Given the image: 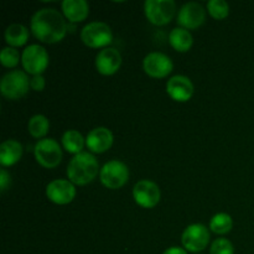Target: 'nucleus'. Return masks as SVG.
<instances>
[{
    "label": "nucleus",
    "mask_w": 254,
    "mask_h": 254,
    "mask_svg": "<svg viewBox=\"0 0 254 254\" xmlns=\"http://www.w3.org/2000/svg\"><path fill=\"white\" fill-rule=\"evenodd\" d=\"M30 29L32 35L45 44L62 41L67 34V24L64 15L54 7H44L32 15Z\"/></svg>",
    "instance_id": "1"
},
{
    "label": "nucleus",
    "mask_w": 254,
    "mask_h": 254,
    "mask_svg": "<svg viewBox=\"0 0 254 254\" xmlns=\"http://www.w3.org/2000/svg\"><path fill=\"white\" fill-rule=\"evenodd\" d=\"M98 173H101L98 160L87 151L74 155L67 166V178L73 185H87L97 178Z\"/></svg>",
    "instance_id": "2"
},
{
    "label": "nucleus",
    "mask_w": 254,
    "mask_h": 254,
    "mask_svg": "<svg viewBox=\"0 0 254 254\" xmlns=\"http://www.w3.org/2000/svg\"><path fill=\"white\" fill-rule=\"evenodd\" d=\"M29 89V77L24 71H19V69L7 72L0 81V92L5 98L11 99V101H16L25 97Z\"/></svg>",
    "instance_id": "3"
},
{
    "label": "nucleus",
    "mask_w": 254,
    "mask_h": 254,
    "mask_svg": "<svg viewBox=\"0 0 254 254\" xmlns=\"http://www.w3.org/2000/svg\"><path fill=\"white\" fill-rule=\"evenodd\" d=\"M81 40L91 49H106L113 41V32L111 26L106 22L92 21L82 29Z\"/></svg>",
    "instance_id": "4"
},
{
    "label": "nucleus",
    "mask_w": 254,
    "mask_h": 254,
    "mask_svg": "<svg viewBox=\"0 0 254 254\" xmlns=\"http://www.w3.org/2000/svg\"><path fill=\"white\" fill-rule=\"evenodd\" d=\"M144 12L150 24L155 26L168 25L176 14V2L174 0H146Z\"/></svg>",
    "instance_id": "5"
},
{
    "label": "nucleus",
    "mask_w": 254,
    "mask_h": 254,
    "mask_svg": "<svg viewBox=\"0 0 254 254\" xmlns=\"http://www.w3.org/2000/svg\"><path fill=\"white\" fill-rule=\"evenodd\" d=\"M35 159L45 169H55L62 160V149L59 141L52 138L39 140L34 149Z\"/></svg>",
    "instance_id": "6"
},
{
    "label": "nucleus",
    "mask_w": 254,
    "mask_h": 254,
    "mask_svg": "<svg viewBox=\"0 0 254 254\" xmlns=\"http://www.w3.org/2000/svg\"><path fill=\"white\" fill-rule=\"evenodd\" d=\"M99 179L107 189L117 190V189L123 188L128 181L129 169L123 161L111 160L102 166Z\"/></svg>",
    "instance_id": "7"
},
{
    "label": "nucleus",
    "mask_w": 254,
    "mask_h": 254,
    "mask_svg": "<svg viewBox=\"0 0 254 254\" xmlns=\"http://www.w3.org/2000/svg\"><path fill=\"white\" fill-rule=\"evenodd\" d=\"M50 62L49 54L46 49L40 45H30L22 51L21 55V64L25 71L32 76L44 73L45 69L47 68Z\"/></svg>",
    "instance_id": "8"
},
{
    "label": "nucleus",
    "mask_w": 254,
    "mask_h": 254,
    "mask_svg": "<svg viewBox=\"0 0 254 254\" xmlns=\"http://www.w3.org/2000/svg\"><path fill=\"white\" fill-rule=\"evenodd\" d=\"M181 243L188 252H202L210 243L208 228L202 223H193L188 226L181 236Z\"/></svg>",
    "instance_id": "9"
},
{
    "label": "nucleus",
    "mask_w": 254,
    "mask_h": 254,
    "mask_svg": "<svg viewBox=\"0 0 254 254\" xmlns=\"http://www.w3.org/2000/svg\"><path fill=\"white\" fill-rule=\"evenodd\" d=\"M144 72L153 78H165L173 72L174 64L168 55L163 52H150L144 57Z\"/></svg>",
    "instance_id": "10"
},
{
    "label": "nucleus",
    "mask_w": 254,
    "mask_h": 254,
    "mask_svg": "<svg viewBox=\"0 0 254 254\" xmlns=\"http://www.w3.org/2000/svg\"><path fill=\"white\" fill-rule=\"evenodd\" d=\"M133 197L136 205L143 208H154L159 203L161 192L154 181L140 180L134 185Z\"/></svg>",
    "instance_id": "11"
},
{
    "label": "nucleus",
    "mask_w": 254,
    "mask_h": 254,
    "mask_svg": "<svg viewBox=\"0 0 254 254\" xmlns=\"http://www.w3.org/2000/svg\"><path fill=\"white\" fill-rule=\"evenodd\" d=\"M206 20V10L201 4L190 1L180 7L178 14V24L186 30H195L200 27Z\"/></svg>",
    "instance_id": "12"
},
{
    "label": "nucleus",
    "mask_w": 254,
    "mask_h": 254,
    "mask_svg": "<svg viewBox=\"0 0 254 254\" xmlns=\"http://www.w3.org/2000/svg\"><path fill=\"white\" fill-rule=\"evenodd\" d=\"M46 196L56 205H67L76 197V188L69 180L57 179L46 186Z\"/></svg>",
    "instance_id": "13"
},
{
    "label": "nucleus",
    "mask_w": 254,
    "mask_h": 254,
    "mask_svg": "<svg viewBox=\"0 0 254 254\" xmlns=\"http://www.w3.org/2000/svg\"><path fill=\"white\" fill-rule=\"evenodd\" d=\"M122 64V55L114 47H106L96 56V68L103 76H112Z\"/></svg>",
    "instance_id": "14"
},
{
    "label": "nucleus",
    "mask_w": 254,
    "mask_h": 254,
    "mask_svg": "<svg viewBox=\"0 0 254 254\" xmlns=\"http://www.w3.org/2000/svg\"><path fill=\"white\" fill-rule=\"evenodd\" d=\"M193 83L189 77L176 74L166 83V92L176 102H188L193 96Z\"/></svg>",
    "instance_id": "15"
},
{
    "label": "nucleus",
    "mask_w": 254,
    "mask_h": 254,
    "mask_svg": "<svg viewBox=\"0 0 254 254\" xmlns=\"http://www.w3.org/2000/svg\"><path fill=\"white\" fill-rule=\"evenodd\" d=\"M114 141L113 133L106 127L92 129L86 136V146L91 153L102 154L112 148Z\"/></svg>",
    "instance_id": "16"
},
{
    "label": "nucleus",
    "mask_w": 254,
    "mask_h": 254,
    "mask_svg": "<svg viewBox=\"0 0 254 254\" xmlns=\"http://www.w3.org/2000/svg\"><path fill=\"white\" fill-rule=\"evenodd\" d=\"M62 11L69 22H81L89 14V5L86 0H64L62 1Z\"/></svg>",
    "instance_id": "17"
},
{
    "label": "nucleus",
    "mask_w": 254,
    "mask_h": 254,
    "mask_svg": "<svg viewBox=\"0 0 254 254\" xmlns=\"http://www.w3.org/2000/svg\"><path fill=\"white\" fill-rule=\"evenodd\" d=\"M22 145L15 139H7L0 145V164L2 166H12L21 159Z\"/></svg>",
    "instance_id": "18"
},
{
    "label": "nucleus",
    "mask_w": 254,
    "mask_h": 254,
    "mask_svg": "<svg viewBox=\"0 0 254 254\" xmlns=\"http://www.w3.org/2000/svg\"><path fill=\"white\" fill-rule=\"evenodd\" d=\"M169 42L175 51L188 52L192 47L193 39L189 30L176 27V29L171 30L170 35H169Z\"/></svg>",
    "instance_id": "19"
},
{
    "label": "nucleus",
    "mask_w": 254,
    "mask_h": 254,
    "mask_svg": "<svg viewBox=\"0 0 254 254\" xmlns=\"http://www.w3.org/2000/svg\"><path fill=\"white\" fill-rule=\"evenodd\" d=\"M29 40V29L21 24H11L5 30V41L10 47L24 46Z\"/></svg>",
    "instance_id": "20"
},
{
    "label": "nucleus",
    "mask_w": 254,
    "mask_h": 254,
    "mask_svg": "<svg viewBox=\"0 0 254 254\" xmlns=\"http://www.w3.org/2000/svg\"><path fill=\"white\" fill-rule=\"evenodd\" d=\"M61 143L64 150L77 155V154L82 153V149L86 145V138H83V135L79 131L69 129L62 135Z\"/></svg>",
    "instance_id": "21"
},
{
    "label": "nucleus",
    "mask_w": 254,
    "mask_h": 254,
    "mask_svg": "<svg viewBox=\"0 0 254 254\" xmlns=\"http://www.w3.org/2000/svg\"><path fill=\"white\" fill-rule=\"evenodd\" d=\"M27 129H29V133L31 134L34 138L40 139L46 136V134L49 133L50 129V122L42 114H36V116L31 117L27 124Z\"/></svg>",
    "instance_id": "22"
},
{
    "label": "nucleus",
    "mask_w": 254,
    "mask_h": 254,
    "mask_svg": "<svg viewBox=\"0 0 254 254\" xmlns=\"http://www.w3.org/2000/svg\"><path fill=\"white\" fill-rule=\"evenodd\" d=\"M233 227V221L228 213L221 212L213 216L210 221V228L216 235H227Z\"/></svg>",
    "instance_id": "23"
},
{
    "label": "nucleus",
    "mask_w": 254,
    "mask_h": 254,
    "mask_svg": "<svg viewBox=\"0 0 254 254\" xmlns=\"http://www.w3.org/2000/svg\"><path fill=\"white\" fill-rule=\"evenodd\" d=\"M208 14L216 20H223L230 14V5L225 0H210L207 2Z\"/></svg>",
    "instance_id": "24"
},
{
    "label": "nucleus",
    "mask_w": 254,
    "mask_h": 254,
    "mask_svg": "<svg viewBox=\"0 0 254 254\" xmlns=\"http://www.w3.org/2000/svg\"><path fill=\"white\" fill-rule=\"evenodd\" d=\"M0 62L6 68H14L20 62V54L15 47H4L0 52Z\"/></svg>",
    "instance_id": "25"
},
{
    "label": "nucleus",
    "mask_w": 254,
    "mask_h": 254,
    "mask_svg": "<svg viewBox=\"0 0 254 254\" xmlns=\"http://www.w3.org/2000/svg\"><path fill=\"white\" fill-rule=\"evenodd\" d=\"M210 254H235V248L227 238H217L211 245Z\"/></svg>",
    "instance_id": "26"
},
{
    "label": "nucleus",
    "mask_w": 254,
    "mask_h": 254,
    "mask_svg": "<svg viewBox=\"0 0 254 254\" xmlns=\"http://www.w3.org/2000/svg\"><path fill=\"white\" fill-rule=\"evenodd\" d=\"M30 87L34 89L35 92H41L45 88V78L42 74H37V76H32L30 79Z\"/></svg>",
    "instance_id": "27"
},
{
    "label": "nucleus",
    "mask_w": 254,
    "mask_h": 254,
    "mask_svg": "<svg viewBox=\"0 0 254 254\" xmlns=\"http://www.w3.org/2000/svg\"><path fill=\"white\" fill-rule=\"evenodd\" d=\"M11 184V178H10V174L7 173L5 169H1L0 170V191L4 192V191L7 190V188Z\"/></svg>",
    "instance_id": "28"
},
{
    "label": "nucleus",
    "mask_w": 254,
    "mask_h": 254,
    "mask_svg": "<svg viewBox=\"0 0 254 254\" xmlns=\"http://www.w3.org/2000/svg\"><path fill=\"white\" fill-rule=\"evenodd\" d=\"M163 254H188V251L185 248L180 247H170L164 251Z\"/></svg>",
    "instance_id": "29"
}]
</instances>
